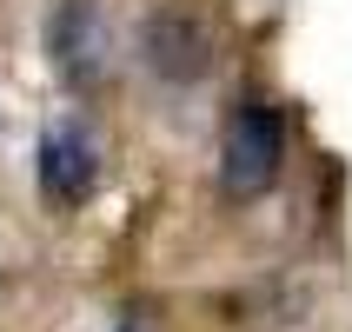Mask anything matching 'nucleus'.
<instances>
[{"label": "nucleus", "mask_w": 352, "mask_h": 332, "mask_svg": "<svg viewBox=\"0 0 352 332\" xmlns=\"http://www.w3.org/2000/svg\"><path fill=\"white\" fill-rule=\"evenodd\" d=\"M279 173H286V120L266 100H246L219 140V186L226 199H259Z\"/></svg>", "instance_id": "nucleus-1"}, {"label": "nucleus", "mask_w": 352, "mask_h": 332, "mask_svg": "<svg viewBox=\"0 0 352 332\" xmlns=\"http://www.w3.org/2000/svg\"><path fill=\"white\" fill-rule=\"evenodd\" d=\"M34 173H40V186H47V199H54V206H80V199L100 186V153H94V140H87V126L54 120V126L40 133Z\"/></svg>", "instance_id": "nucleus-4"}, {"label": "nucleus", "mask_w": 352, "mask_h": 332, "mask_svg": "<svg viewBox=\"0 0 352 332\" xmlns=\"http://www.w3.org/2000/svg\"><path fill=\"white\" fill-rule=\"evenodd\" d=\"M140 60H146V74L193 87L213 67V34H206V20H193V7H160L140 27Z\"/></svg>", "instance_id": "nucleus-3"}, {"label": "nucleus", "mask_w": 352, "mask_h": 332, "mask_svg": "<svg viewBox=\"0 0 352 332\" xmlns=\"http://www.w3.org/2000/svg\"><path fill=\"white\" fill-rule=\"evenodd\" d=\"M47 54L74 93H94L113 74V27L100 14V0H60L47 20Z\"/></svg>", "instance_id": "nucleus-2"}]
</instances>
